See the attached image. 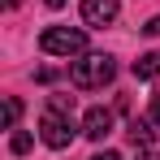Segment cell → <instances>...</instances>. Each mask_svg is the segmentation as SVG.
<instances>
[{
    "mask_svg": "<svg viewBox=\"0 0 160 160\" xmlns=\"http://www.w3.org/2000/svg\"><path fill=\"white\" fill-rule=\"evenodd\" d=\"M39 138H43L52 152H65V147L74 143V121H69V112L48 108V112H43V121H39Z\"/></svg>",
    "mask_w": 160,
    "mask_h": 160,
    "instance_id": "cell-3",
    "label": "cell"
},
{
    "mask_svg": "<svg viewBox=\"0 0 160 160\" xmlns=\"http://www.w3.org/2000/svg\"><path fill=\"white\" fill-rule=\"evenodd\" d=\"M18 117H22V100L9 95V100H4V130H18Z\"/></svg>",
    "mask_w": 160,
    "mask_h": 160,
    "instance_id": "cell-8",
    "label": "cell"
},
{
    "mask_svg": "<svg viewBox=\"0 0 160 160\" xmlns=\"http://www.w3.org/2000/svg\"><path fill=\"white\" fill-rule=\"evenodd\" d=\"M4 4H9V9H18V4H22V0H4Z\"/></svg>",
    "mask_w": 160,
    "mask_h": 160,
    "instance_id": "cell-14",
    "label": "cell"
},
{
    "mask_svg": "<svg viewBox=\"0 0 160 160\" xmlns=\"http://www.w3.org/2000/svg\"><path fill=\"white\" fill-rule=\"evenodd\" d=\"M82 134L95 138V143H104L108 134H112V112H108V108H91V112L82 117Z\"/></svg>",
    "mask_w": 160,
    "mask_h": 160,
    "instance_id": "cell-5",
    "label": "cell"
},
{
    "mask_svg": "<svg viewBox=\"0 0 160 160\" xmlns=\"http://www.w3.org/2000/svg\"><path fill=\"white\" fill-rule=\"evenodd\" d=\"M39 48L48 56H78L82 48H87V35H82L78 26H48L39 35Z\"/></svg>",
    "mask_w": 160,
    "mask_h": 160,
    "instance_id": "cell-2",
    "label": "cell"
},
{
    "mask_svg": "<svg viewBox=\"0 0 160 160\" xmlns=\"http://www.w3.org/2000/svg\"><path fill=\"white\" fill-rule=\"evenodd\" d=\"M117 9H121V0H82V22L87 26H108L117 18Z\"/></svg>",
    "mask_w": 160,
    "mask_h": 160,
    "instance_id": "cell-4",
    "label": "cell"
},
{
    "mask_svg": "<svg viewBox=\"0 0 160 160\" xmlns=\"http://www.w3.org/2000/svg\"><path fill=\"white\" fill-rule=\"evenodd\" d=\"M91 160H121V156H117V152H95Z\"/></svg>",
    "mask_w": 160,
    "mask_h": 160,
    "instance_id": "cell-13",
    "label": "cell"
},
{
    "mask_svg": "<svg viewBox=\"0 0 160 160\" xmlns=\"http://www.w3.org/2000/svg\"><path fill=\"white\" fill-rule=\"evenodd\" d=\"M138 160H160V152H156V147H143V152H138Z\"/></svg>",
    "mask_w": 160,
    "mask_h": 160,
    "instance_id": "cell-10",
    "label": "cell"
},
{
    "mask_svg": "<svg viewBox=\"0 0 160 160\" xmlns=\"http://www.w3.org/2000/svg\"><path fill=\"white\" fill-rule=\"evenodd\" d=\"M9 147H13V156H26V152H30V134H26V130H18L13 138H9Z\"/></svg>",
    "mask_w": 160,
    "mask_h": 160,
    "instance_id": "cell-9",
    "label": "cell"
},
{
    "mask_svg": "<svg viewBox=\"0 0 160 160\" xmlns=\"http://www.w3.org/2000/svg\"><path fill=\"white\" fill-rule=\"evenodd\" d=\"M160 74V52H143L138 61H134V78H143V82H152Z\"/></svg>",
    "mask_w": 160,
    "mask_h": 160,
    "instance_id": "cell-7",
    "label": "cell"
},
{
    "mask_svg": "<svg viewBox=\"0 0 160 160\" xmlns=\"http://www.w3.org/2000/svg\"><path fill=\"white\" fill-rule=\"evenodd\" d=\"M152 126H156L152 117H134V121H130V143L138 147V152H143V147H152V138H156Z\"/></svg>",
    "mask_w": 160,
    "mask_h": 160,
    "instance_id": "cell-6",
    "label": "cell"
},
{
    "mask_svg": "<svg viewBox=\"0 0 160 160\" xmlns=\"http://www.w3.org/2000/svg\"><path fill=\"white\" fill-rule=\"evenodd\" d=\"M143 30H147V35H160V18H152V22H147Z\"/></svg>",
    "mask_w": 160,
    "mask_h": 160,
    "instance_id": "cell-12",
    "label": "cell"
},
{
    "mask_svg": "<svg viewBox=\"0 0 160 160\" xmlns=\"http://www.w3.org/2000/svg\"><path fill=\"white\" fill-rule=\"evenodd\" d=\"M48 4H52V9H61V4H65V0H48Z\"/></svg>",
    "mask_w": 160,
    "mask_h": 160,
    "instance_id": "cell-15",
    "label": "cell"
},
{
    "mask_svg": "<svg viewBox=\"0 0 160 160\" xmlns=\"http://www.w3.org/2000/svg\"><path fill=\"white\" fill-rule=\"evenodd\" d=\"M152 121L160 126V95H152Z\"/></svg>",
    "mask_w": 160,
    "mask_h": 160,
    "instance_id": "cell-11",
    "label": "cell"
},
{
    "mask_svg": "<svg viewBox=\"0 0 160 160\" xmlns=\"http://www.w3.org/2000/svg\"><path fill=\"white\" fill-rule=\"evenodd\" d=\"M112 74H117V65H112L108 52H82L78 61L69 65V82H74L78 91H95V87L112 82Z\"/></svg>",
    "mask_w": 160,
    "mask_h": 160,
    "instance_id": "cell-1",
    "label": "cell"
}]
</instances>
